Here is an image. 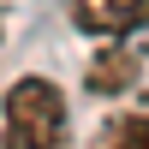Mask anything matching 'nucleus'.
I'll return each mask as SVG.
<instances>
[{"instance_id":"obj_1","label":"nucleus","mask_w":149,"mask_h":149,"mask_svg":"<svg viewBox=\"0 0 149 149\" xmlns=\"http://www.w3.org/2000/svg\"><path fill=\"white\" fill-rule=\"evenodd\" d=\"M0 143L6 149H60L66 143V95L48 78H18L6 90L0 113Z\"/></svg>"},{"instance_id":"obj_3","label":"nucleus","mask_w":149,"mask_h":149,"mask_svg":"<svg viewBox=\"0 0 149 149\" xmlns=\"http://www.w3.org/2000/svg\"><path fill=\"white\" fill-rule=\"evenodd\" d=\"M137 66H143V60L131 54V48H102V54L90 60V78H84V84H90L95 95H119V90L137 84Z\"/></svg>"},{"instance_id":"obj_2","label":"nucleus","mask_w":149,"mask_h":149,"mask_svg":"<svg viewBox=\"0 0 149 149\" xmlns=\"http://www.w3.org/2000/svg\"><path fill=\"white\" fill-rule=\"evenodd\" d=\"M66 12H72V24L78 30H90V36H125V30H137V24L149 18V0H66Z\"/></svg>"},{"instance_id":"obj_4","label":"nucleus","mask_w":149,"mask_h":149,"mask_svg":"<svg viewBox=\"0 0 149 149\" xmlns=\"http://www.w3.org/2000/svg\"><path fill=\"white\" fill-rule=\"evenodd\" d=\"M95 149H149V113H125L95 137Z\"/></svg>"}]
</instances>
